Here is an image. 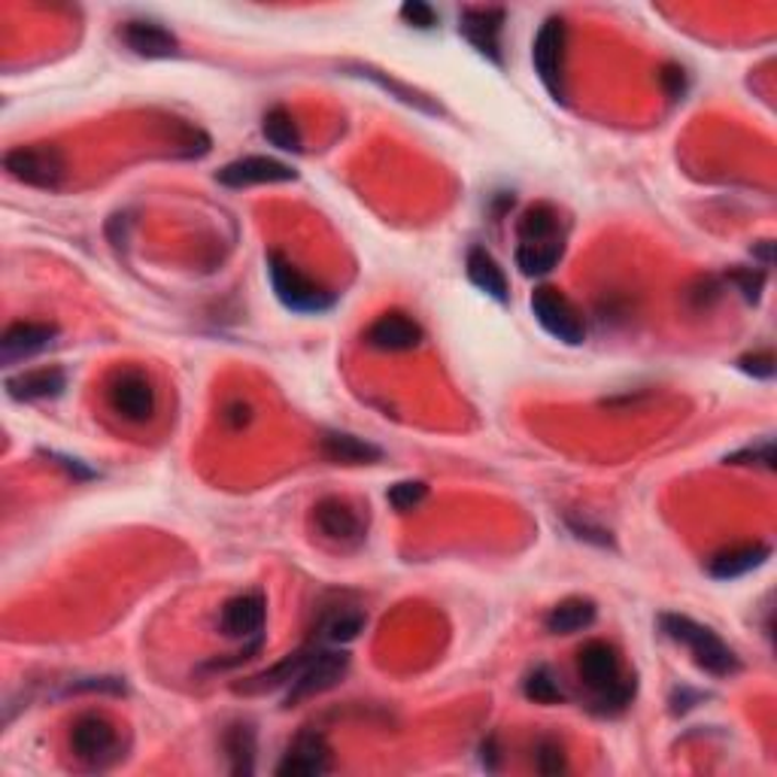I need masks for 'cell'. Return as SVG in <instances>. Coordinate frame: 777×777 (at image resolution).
<instances>
[{
  "label": "cell",
  "mask_w": 777,
  "mask_h": 777,
  "mask_svg": "<svg viewBox=\"0 0 777 777\" xmlns=\"http://www.w3.org/2000/svg\"><path fill=\"white\" fill-rule=\"evenodd\" d=\"M659 626H662V632L669 635L672 641L689 647L698 669H705L713 677H729V674H735L741 669L735 653L711 629L698 626L696 619L681 617V614H665V617L659 619Z\"/></svg>",
  "instance_id": "1"
},
{
  "label": "cell",
  "mask_w": 777,
  "mask_h": 777,
  "mask_svg": "<svg viewBox=\"0 0 777 777\" xmlns=\"http://www.w3.org/2000/svg\"><path fill=\"white\" fill-rule=\"evenodd\" d=\"M267 274H271V286L277 292L279 301L286 304L289 310H295V313H322V310H329L331 304H334L329 289H322L319 283L301 274L295 264L286 262L277 252L267 259Z\"/></svg>",
  "instance_id": "2"
},
{
  "label": "cell",
  "mask_w": 777,
  "mask_h": 777,
  "mask_svg": "<svg viewBox=\"0 0 777 777\" xmlns=\"http://www.w3.org/2000/svg\"><path fill=\"white\" fill-rule=\"evenodd\" d=\"M3 168L7 173L19 180V183L34 185V188H58L65 183V156L61 149H55L49 144L34 146H15L3 156Z\"/></svg>",
  "instance_id": "3"
},
{
  "label": "cell",
  "mask_w": 777,
  "mask_h": 777,
  "mask_svg": "<svg viewBox=\"0 0 777 777\" xmlns=\"http://www.w3.org/2000/svg\"><path fill=\"white\" fill-rule=\"evenodd\" d=\"M532 313L540 322V329L547 331L556 341L568 343V346H578L586 338V325L583 317L578 313V307L568 301L565 295L550 286H540L532 295Z\"/></svg>",
  "instance_id": "4"
},
{
  "label": "cell",
  "mask_w": 777,
  "mask_h": 777,
  "mask_svg": "<svg viewBox=\"0 0 777 777\" xmlns=\"http://www.w3.org/2000/svg\"><path fill=\"white\" fill-rule=\"evenodd\" d=\"M346 669H350V656H346L343 650H313V656L307 659V665H304L298 677L289 684L286 705H298L304 698L329 693L331 686L341 684Z\"/></svg>",
  "instance_id": "5"
},
{
  "label": "cell",
  "mask_w": 777,
  "mask_h": 777,
  "mask_svg": "<svg viewBox=\"0 0 777 777\" xmlns=\"http://www.w3.org/2000/svg\"><path fill=\"white\" fill-rule=\"evenodd\" d=\"M119 735L116 725L110 723L101 713H85L70 729V751L77 759L89 765H104L116 756Z\"/></svg>",
  "instance_id": "6"
},
{
  "label": "cell",
  "mask_w": 777,
  "mask_h": 777,
  "mask_svg": "<svg viewBox=\"0 0 777 777\" xmlns=\"http://www.w3.org/2000/svg\"><path fill=\"white\" fill-rule=\"evenodd\" d=\"M562 55H565V22L547 19L532 43V61L538 70V80L556 101H562Z\"/></svg>",
  "instance_id": "7"
},
{
  "label": "cell",
  "mask_w": 777,
  "mask_h": 777,
  "mask_svg": "<svg viewBox=\"0 0 777 777\" xmlns=\"http://www.w3.org/2000/svg\"><path fill=\"white\" fill-rule=\"evenodd\" d=\"M110 408L128 422H146L156 413V389L137 370H125L110 389Z\"/></svg>",
  "instance_id": "8"
},
{
  "label": "cell",
  "mask_w": 777,
  "mask_h": 777,
  "mask_svg": "<svg viewBox=\"0 0 777 777\" xmlns=\"http://www.w3.org/2000/svg\"><path fill=\"white\" fill-rule=\"evenodd\" d=\"M580 681L595 689L598 696L610 693L614 686L622 684V669H619V653L607 641H590L578 653Z\"/></svg>",
  "instance_id": "9"
},
{
  "label": "cell",
  "mask_w": 777,
  "mask_h": 777,
  "mask_svg": "<svg viewBox=\"0 0 777 777\" xmlns=\"http://www.w3.org/2000/svg\"><path fill=\"white\" fill-rule=\"evenodd\" d=\"M313 523H317L319 535L338 547H356L365 540V526H362L358 514L338 499L319 501L317 511H313Z\"/></svg>",
  "instance_id": "10"
},
{
  "label": "cell",
  "mask_w": 777,
  "mask_h": 777,
  "mask_svg": "<svg viewBox=\"0 0 777 777\" xmlns=\"http://www.w3.org/2000/svg\"><path fill=\"white\" fill-rule=\"evenodd\" d=\"M331 768V747L325 735L319 732H301L292 741L286 759L277 765V775L283 777H310L325 775Z\"/></svg>",
  "instance_id": "11"
},
{
  "label": "cell",
  "mask_w": 777,
  "mask_h": 777,
  "mask_svg": "<svg viewBox=\"0 0 777 777\" xmlns=\"http://www.w3.org/2000/svg\"><path fill=\"white\" fill-rule=\"evenodd\" d=\"M298 173L292 171L289 164H283L277 159L267 156H247V159L231 161L219 171V183L231 185V188H243V185H264V183H289Z\"/></svg>",
  "instance_id": "12"
},
{
  "label": "cell",
  "mask_w": 777,
  "mask_h": 777,
  "mask_svg": "<svg viewBox=\"0 0 777 777\" xmlns=\"http://www.w3.org/2000/svg\"><path fill=\"white\" fill-rule=\"evenodd\" d=\"M55 334L58 329L49 322H15L0 338V362L15 365V362L34 358L55 341Z\"/></svg>",
  "instance_id": "13"
},
{
  "label": "cell",
  "mask_w": 777,
  "mask_h": 777,
  "mask_svg": "<svg viewBox=\"0 0 777 777\" xmlns=\"http://www.w3.org/2000/svg\"><path fill=\"white\" fill-rule=\"evenodd\" d=\"M501 27H504V10L495 7H480V10H465L459 19V31L465 41L475 46L477 53L501 61Z\"/></svg>",
  "instance_id": "14"
},
{
  "label": "cell",
  "mask_w": 777,
  "mask_h": 777,
  "mask_svg": "<svg viewBox=\"0 0 777 777\" xmlns=\"http://www.w3.org/2000/svg\"><path fill=\"white\" fill-rule=\"evenodd\" d=\"M264 617H267V602L262 593H247L231 598L222 607V632L228 638H259L264 629Z\"/></svg>",
  "instance_id": "15"
},
{
  "label": "cell",
  "mask_w": 777,
  "mask_h": 777,
  "mask_svg": "<svg viewBox=\"0 0 777 777\" xmlns=\"http://www.w3.org/2000/svg\"><path fill=\"white\" fill-rule=\"evenodd\" d=\"M422 329L404 313H386L368 329V343L382 353H408L420 346Z\"/></svg>",
  "instance_id": "16"
},
{
  "label": "cell",
  "mask_w": 777,
  "mask_h": 777,
  "mask_svg": "<svg viewBox=\"0 0 777 777\" xmlns=\"http://www.w3.org/2000/svg\"><path fill=\"white\" fill-rule=\"evenodd\" d=\"M122 43L140 58H171L180 49L176 37L168 27H161L159 22H125Z\"/></svg>",
  "instance_id": "17"
},
{
  "label": "cell",
  "mask_w": 777,
  "mask_h": 777,
  "mask_svg": "<svg viewBox=\"0 0 777 777\" xmlns=\"http://www.w3.org/2000/svg\"><path fill=\"white\" fill-rule=\"evenodd\" d=\"M67 377L61 368H37L25 370L19 377L7 380V392L15 401H41V398H58L65 392Z\"/></svg>",
  "instance_id": "18"
},
{
  "label": "cell",
  "mask_w": 777,
  "mask_h": 777,
  "mask_svg": "<svg viewBox=\"0 0 777 777\" xmlns=\"http://www.w3.org/2000/svg\"><path fill=\"white\" fill-rule=\"evenodd\" d=\"M772 556V550L765 544H753V547H735V550H723L708 562V574L717 580H735L741 574H747L753 568H759Z\"/></svg>",
  "instance_id": "19"
},
{
  "label": "cell",
  "mask_w": 777,
  "mask_h": 777,
  "mask_svg": "<svg viewBox=\"0 0 777 777\" xmlns=\"http://www.w3.org/2000/svg\"><path fill=\"white\" fill-rule=\"evenodd\" d=\"M319 444L331 461H341V465H374L382 459L380 447H374L356 435H346V432H329V435H322Z\"/></svg>",
  "instance_id": "20"
},
{
  "label": "cell",
  "mask_w": 777,
  "mask_h": 777,
  "mask_svg": "<svg viewBox=\"0 0 777 777\" xmlns=\"http://www.w3.org/2000/svg\"><path fill=\"white\" fill-rule=\"evenodd\" d=\"M468 279L489 298H495L499 304L507 301V277L483 247H475L468 252Z\"/></svg>",
  "instance_id": "21"
},
{
  "label": "cell",
  "mask_w": 777,
  "mask_h": 777,
  "mask_svg": "<svg viewBox=\"0 0 777 777\" xmlns=\"http://www.w3.org/2000/svg\"><path fill=\"white\" fill-rule=\"evenodd\" d=\"M595 622V605L590 598H565L547 614V632L574 635Z\"/></svg>",
  "instance_id": "22"
},
{
  "label": "cell",
  "mask_w": 777,
  "mask_h": 777,
  "mask_svg": "<svg viewBox=\"0 0 777 777\" xmlns=\"http://www.w3.org/2000/svg\"><path fill=\"white\" fill-rule=\"evenodd\" d=\"M310 656H313V650H298V653H292V656H286L283 662H277L274 669H267V672L243 681V684L238 686V693H271V689H277V686L292 684Z\"/></svg>",
  "instance_id": "23"
},
{
  "label": "cell",
  "mask_w": 777,
  "mask_h": 777,
  "mask_svg": "<svg viewBox=\"0 0 777 777\" xmlns=\"http://www.w3.org/2000/svg\"><path fill=\"white\" fill-rule=\"evenodd\" d=\"M519 243H547L559 240V213L550 204H535L523 213V219L516 225Z\"/></svg>",
  "instance_id": "24"
},
{
  "label": "cell",
  "mask_w": 777,
  "mask_h": 777,
  "mask_svg": "<svg viewBox=\"0 0 777 777\" xmlns=\"http://www.w3.org/2000/svg\"><path fill=\"white\" fill-rule=\"evenodd\" d=\"M562 259V243L559 240H547V243H519L516 247V267L526 277H544L550 274Z\"/></svg>",
  "instance_id": "25"
},
{
  "label": "cell",
  "mask_w": 777,
  "mask_h": 777,
  "mask_svg": "<svg viewBox=\"0 0 777 777\" xmlns=\"http://www.w3.org/2000/svg\"><path fill=\"white\" fill-rule=\"evenodd\" d=\"M225 751H228L235 775H252V768H255V732H252V725H231L228 735H225Z\"/></svg>",
  "instance_id": "26"
},
{
  "label": "cell",
  "mask_w": 777,
  "mask_h": 777,
  "mask_svg": "<svg viewBox=\"0 0 777 777\" xmlns=\"http://www.w3.org/2000/svg\"><path fill=\"white\" fill-rule=\"evenodd\" d=\"M262 132L267 144L277 146L283 152H301V132L283 106H274L262 122Z\"/></svg>",
  "instance_id": "27"
},
{
  "label": "cell",
  "mask_w": 777,
  "mask_h": 777,
  "mask_svg": "<svg viewBox=\"0 0 777 777\" xmlns=\"http://www.w3.org/2000/svg\"><path fill=\"white\" fill-rule=\"evenodd\" d=\"M365 629V614L358 607H341L325 619V638L334 644H350L356 641L358 632Z\"/></svg>",
  "instance_id": "28"
},
{
  "label": "cell",
  "mask_w": 777,
  "mask_h": 777,
  "mask_svg": "<svg viewBox=\"0 0 777 777\" xmlns=\"http://www.w3.org/2000/svg\"><path fill=\"white\" fill-rule=\"evenodd\" d=\"M523 693H526V698H532V701H538V705H556V701H562V686H559V681L553 677V672L544 669V665H538L535 672H528V677L523 681Z\"/></svg>",
  "instance_id": "29"
},
{
  "label": "cell",
  "mask_w": 777,
  "mask_h": 777,
  "mask_svg": "<svg viewBox=\"0 0 777 777\" xmlns=\"http://www.w3.org/2000/svg\"><path fill=\"white\" fill-rule=\"evenodd\" d=\"M356 70L358 77H368V80H374L380 89H386V92H392L398 98V101H404L408 106H416V110H425V113H441L435 104H429L422 94H416V92H410L408 85H401V82H396L392 77H382L380 70H374V67H353Z\"/></svg>",
  "instance_id": "30"
},
{
  "label": "cell",
  "mask_w": 777,
  "mask_h": 777,
  "mask_svg": "<svg viewBox=\"0 0 777 777\" xmlns=\"http://www.w3.org/2000/svg\"><path fill=\"white\" fill-rule=\"evenodd\" d=\"M429 495V487L422 480H401L396 487L389 489V504L396 507L398 514H408V511H416L422 501Z\"/></svg>",
  "instance_id": "31"
},
{
  "label": "cell",
  "mask_w": 777,
  "mask_h": 777,
  "mask_svg": "<svg viewBox=\"0 0 777 777\" xmlns=\"http://www.w3.org/2000/svg\"><path fill=\"white\" fill-rule=\"evenodd\" d=\"M535 765H538L540 775H559V772H565V753L556 741H540L538 751H535Z\"/></svg>",
  "instance_id": "32"
},
{
  "label": "cell",
  "mask_w": 777,
  "mask_h": 777,
  "mask_svg": "<svg viewBox=\"0 0 777 777\" xmlns=\"http://www.w3.org/2000/svg\"><path fill=\"white\" fill-rule=\"evenodd\" d=\"M725 461H732V465H759V468H772V465H775V447H772V441H763V444H756V447H747L741 449V453H735V456H729Z\"/></svg>",
  "instance_id": "33"
},
{
  "label": "cell",
  "mask_w": 777,
  "mask_h": 777,
  "mask_svg": "<svg viewBox=\"0 0 777 777\" xmlns=\"http://www.w3.org/2000/svg\"><path fill=\"white\" fill-rule=\"evenodd\" d=\"M401 19L408 22L410 27H420V31H429V27L437 25L435 10L429 3H420V0H410L401 7Z\"/></svg>",
  "instance_id": "34"
},
{
  "label": "cell",
  "mask_w": 777,
  "mask_h": 777,
  "mask_svg": "<svg viewBox=\"0 0 777 777\" xmlns=\"http://www.w3.org/2000/svg\"><path fill=\"white\" fill-rule=\"evenodd\" d=\"M732 283H735L738 289H741V295L753 304L759 301V292H763L765 277L759 274V271H753V267H741V271H732Z\"/></svg>",
  "instance_id": "35"
},
{
  "label": "cell",
  "mask_w": 777,
  "mask_h": 777,
  "mask_svg": "<svg viewBox=\"0 0 777 777\" xmlns=\"http://www.w3.org/2000/svg\"><path fill=\"white\" fill-rule=\"evenodd\" d=\"M738 368L756 377V380H772L775 377V358L768 356V353H753V356L741 358Z\"/></svg>",
  "instance_id": "36"
},
{
  "label": "cell",
  "mask_w": 777,
  "mask_h": 777,
  "mask_svg": "<svg viewBox=\"0 0 777 777\" xmlns=\"http://www.w3.org/2000/svg\"><path fill=\"white\" fill-rule=\"evenodd\" d=\"M662 80H665V85H669V94H672V101H677V98L684 94L686 80H684V70H681V67H665Z\"/></svg>",
  "instance_id": "37"
},
{
  "label": "cell",
  "mask_w": 777,
  "mask_h": 777,
  "mask_svg": "<svg viewBox=\"0 0 777 777\" xmlns=\"http://www.w3.org/2000/svg\"><path fill=\"white\" fill-rule=\"evenodd\" d=\"M571 528L578 532V538L595 540V544H610V538H607L605 528H593L590 523H580V519H571Z\"/></svg>",
  "instance_id": "38"
},
{
  "label": "cell",
  "mask_w": 777,
  "mask_h": 777,
  "mask_svg": "<svg viewBox=\"0 0 777 777\" xmlns=\"http://www.w3.org/2000/svg\"><path fill=\"white\" fill-rule=\"evenodd\" d=\"M495 756H499V753H495V738H489L487 744H483V765H487L489 772H492V768L499 765V763H495Z\"/></svg>",
  "instance_id": "39"
}]
</instances>
